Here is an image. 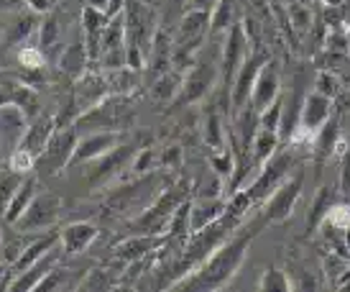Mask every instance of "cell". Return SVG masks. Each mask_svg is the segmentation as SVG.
<instances>
[{"label":"cell","instance_id":"e0dca14e","mask_svg":"<svg viewBox=\"0 0 350 292\" xmlns=\"http://www.w3.org/2000/svg\"><path fill=\"white\" fill-rule=\"evenodd\" d=\"M100 228L90 221H77V223H69L59 231V246L64 256H77V254L88 252L92 243L98 241Z\"/></svg>","mask_w":350,"mask_h":292},{"label":"cell","instance_id":"ba28073f","mask_svg":"<svg viewBox=\"0 0 350 292\" xmlns=\"http://www.w3.org/2000/svg\"><path fill=\"white\" fill-rule=\"evenodd\" d=\"M217 77H220V64H213L207 59H195V64L185 72L182 88L176 93L172 108H187L200 103L202 97L210 95V90L215 88Z\"/></svg>","mask_w":350,"mask_h":292},{"label":"cell","instance_id":"f5cc1de1","mask_svg":"<svg viewBox=\"0 0 350 292\" xmlns=\"http://www.w3.org/2000/svg\"><path fill=\"white\" fill-rule=\"evenodd\" d=\"M0 41H5V26L0 23Z\"/></svg>","mask_w":350,"mask_h":292},{"label":"cell","instance_id":"277c9868","mask_svg":"<svg viewBox=\"0 0 350 292\" xmlns=\"http://www.w3.org/2000/svg\"><path fill=\"white\" fill-rule=\"evenodd\" d=\"M159 195H161L159 175L151 172V175H141L131 182H123L118 190H113L107 197V208L123 215H138L144 213Z\"/></svg>","mask_w":350,"mask_h":292},{"label":"cell","instance_id":"f907efd6","mask_svg":"<svg viewBox=\"0 0 350 292\" xmlns=\"http://www.w3.org/2000/svg\"><path fill=\"white\" fill-rule=\"evenodd\" d=\"M172 5H174V8H182V10H185V0H172Z\"/></svg>","mask_w":350,"mask_h":292},{"label":"cell","instance_id":"83f0119b","mask_svg":"<svg viewBox=\"0 0 350 292\" xmlns=\"http://www.w3.org/2000/svg\"><path fill=\"white\" fill-rule=\"evenodd\" d=\"M202 141H204V146L213 149V151L215 149L228 146V131H225V123L215 110H210L202 121Z\"/></svg>","mask_w":350,"mask_h":292},{"label":"cell","instance_id":"db71d44e","mask_svg":"<svg viewBox=\"0 0 350 292\" xmlns=\"http://www.w3.org/2000/svg\"><path fill=\"white\" fill-rule=\"evenodd\" d=\"M0 243H3V239H0Z\"/></svg>","mask_w":350,"mask_h":292},{"label":"cell","instance_id":"4fadbf2b","mask_svg":"<svg viewBox=\"0 0 350 292\" xmlns=\"http://www.w3.org/2000/svg\"><path fill=\"white\" fill-rule=\"evenodd\" d=\"M269 54L266 51H256V54H248L245 62L241 64L238 69V75L233 80V88H230V110L235 113H241L248 103H251V93H253V85H256V80L261 75L263 64L269 62Z\"/></svg>","mask_w":350,"mask_h":292},{"label":"cell","instance_id":"4316f807","mask_svg":"<svg viewBox=\"0 0 350 292\" xmlns=\"http://www.w3.org/2000/svg\"><path fill=\"white\" fill-rule=\"evenodd\" d=\"M233 23H238V3L235 0H217L210 10V36L225 34Z\"/></svg>","mask_w":350,"mask_h":292},{"label":"cell","instance_id":"603a6c76","mask_svg":"<svg viewBox=\"0 0 350 292\" xmlns=\"http://www.w3.org/2000/svg\"><path fill=\"white\" fill-rule=\"evenodd\" d=\"M90 51H88V44L85 41H75V44H67V47L62 49V57H59V69L69 75V77L79 80L85 72H88V64H90Z\"/></svg>","mask_w":350,"mask_h":292},{"label":"cell","instance_id":"7dc6e473","mask_svg":"<svg viewBox=\"0 0 350 292\" xmlns=\"http://www.w3.org/2000/svg\"><path fill=\"white\" fill-rule=\"evenodd\" d=\"M23 3H26V8L33 10V13H39V16H44V13L51 10V0H23Z\"/></svg>","mask_w":350,"mask_h":292},{"label":"cell","instance_id":"f546056e","mask_svg":"<svg viewBox=\"0 0 350 292\" xmlns=\"http://www.w3.org/2000/svg\"><path fill=\"white\" fill-rule=\"evenodd\" d=\"M340 121H335L330 118L325 126L317 131V136H314V151L320 156H330L335 154V149L340 144Z\"/></svg>","mask_w":350,"mask_h":292},{"label":"cell","instance_id":"5bb4252c","mask_svg":"<svg viewBox=\"0 0 350 292\" xmlns=\"http://www.w3.org/2000/svg\"><path fill=\"white\" fill-rule=\"evenodd\" d=\"M120 138H123L120 131H90V134H79V141L75 146V154H72V165L69 167H85L90 162H95L103 154H107L113 146L120 144Z\"/></svg>","mask_w":350,"mask_h":292},{"label":"cell","instance_id":"484cf974","mask_svg":"<svg viewBox=\"0 0 350 292\" xmlns=\"http://www.w3.org/2000/svg\"><path fill=\"white\" fill-rule=\"evenodd\" d=\"M39 13H33V10H26V13H21L16 16V21L10 23L8 29H5V44H23L26 39L31 36H36V31H39Z\"/></svg>","mask_w":350,"mask_h":292},{"label":"cell","instance_id":"5b68a950","mask_svg":"<svg viewBox=\"0 0 350 292\" xmlns=\"http://www.w3.org/2000/svg\"><path fill=\"white\" fill-rule=\"evenodd\" d=\"M77 141H79V131L75 123L57 126V131L51 134L46 149H44L41 156L36 159V169H33V172L39 177L62 175V172L69 169V165H72V154H75Z\"/></svg>","mask_w":350,"mask_h":292},{"label":"cell","instance_id":"9c48e42d","mask_svg":"<svg viewBox=\"0 0 350 292\" xmlns=\"http://www.w3.org/2000/svg\"><path fill=\"white\" fill-rule=\"evenodd\" d=\"M301 190H304V169L297 167L292 175L273 190L271 197L266 203H261V215L269 223H284V221H289L294 213V205L301 197Z\"/></svg>","mask_w":350,"mask_h":292},{"label":"cell","instance_id":"7a4b0ae2","mask_svg":"<svg viewBox=\"0 0 350 292\" xmlns=\"http://www.w3.org/2000/svg\"><path fill=\"white\" fill-rule=\"evenodd\" d=\"M133 121V106L128 95H105L100 103L88 108L82 116L75 121L79 134H90V131H123Z\"/></svg>","mask_w":350,"mask_h":292},{"label":"cell","instance_id":"681fc988","mask_svg":"<svg viewBox=\"0 0 350 292\" xmlns=\"http://www.w3.org/2000/svg\"><path fill=\"white\" fill-rule=\"evenodd\" d=\"M88 5H92V8H100V10H105L110 8V0H88Z\"/></svg>","mask_w":350,"mask_h":292},{"label":"cell","instance_id":"60d3db41","mask_svg":"<svg viewBox=\"0 0 350 292\" xmlns=\"http://www.w3.org/2000/svg\"><path fill=\"white\" fill-rule=\"evenodd\" d=\"M282 108H284V93L261 113V126L271 128V131H279V126H282Z\"/></svg>","mask_w":350,"mask_h":292},{"label":"cell","instance_id":"d590c367","mask_svg":"<svg viewBox=\"0 0 350 292\" xmlns=\"http://www.w3.org/2000/svg\"><path fill=\"white\" fill-rule=\"evenodd\" d=\"M21 180H23V177L16 175L10 167H5V169L0 172V215L5 213V208H8L10 197L16 193V187L21 185Z\"/></svg>","mask_w":350,"mask_h":292},{"label":"cell","instance_id":"c3c4849f","mask_svg":"<svg viewBox=\"0 0 350 292\" xmlns=\"http://www.w3.org/2000/svg\"><path fill=\"white\" fill-rule=\"evenodd\" d=\"M217 3V0H185V10H213V5Z\"/></svg>","mask_w":350,"mask_h":292},{"label":"cell","instance_id":"8992f818","mask_svg":"<svg viewBox=\"0 0 350 292\" xmlns=\"http://www.w3.org/2000/svg\"><path fill=\"white\" fill-rule=\"evenodd\" d=\"M185 200H187V185L169 187V190H164L154 203L148 205L144 213L136 215V221L131 223V231H136V234H166L172 215H174V210Z\"/></svg>","mask_w":350,"mask_h":292},{"label":"cell","instance_id":"d4e9b609","mask_svg":"<svg viewBox=\"0 0 350 292\" xmlns=\"http://www.w3.org/2000/svg\"><path fill=\"white\" fill-rule=\"evenodd\" d=\"M279 131H271V128H258L256 131V136H253V144H251V151H248V159H251V165L261 167L269 156L279 149Z\"/></svg>","mask_w":350,"mask_h":292},{"label":"cell","instance_id":"d6a6232c","mask_svg":"<svg viewBox=\"0 0 350 292\" xmlns=\"http://www.w3.org/2000/svg\"><path fill=\"white\" fill-rule=\"evenodd\" d=\"M235 167H238V159H235L233 146L230 144L223 146V149H215L213 156H210V169H215L223 180L235 175Z\"/></svg>","mask_w":350,"mask_h":292},{"label":"cell","instance_id":"bcb514c9","mask_svg":"<svg viewBox=\"0 0 350 292\" xmlns=\"http://www.w3.org/2000/svg\"><path fill=\"white\" fill-rule=\"evenodd\" d=\"M340 187H342V193H350V149H348V154L342 156V172H340Z\"/></svg>","mask_w":350,"mask_h":292},{"label":"cell","instance_id":"ab89813d","mask_svg":"<svg viewBox=\"0 0 350 292\" xmlns=\"http://www.w3.org/2000/svg\"><path fill=\"white\" fill-rule=\"evenodd\" d=\"M223 177L217 175L215 169H210L202 182H197L195 197H223Z\"/></svg>","mask_w":350,"mask_h":292},{"label":"cell","instance_id":"ee69618b","mask_svg":"<svg viewBox=\"0 0 350 292\" xmlns=\"http://www.w3.org/2000/svg\"><path fill=\"white\" fill-rule=\"evenodd\" d=\"M64 277H67V274H64V269H59V264H57V267H54V269H51V272L46 274L39 284H36V290H39V292L41 290H59V287H62V282H64Z\"/></svg>","mask_w":350,"mask_h":292},{"label":"cell","instance_id":"74e56055","mask_svg":"<svg viewBox=\"0 0 350 292\" xmlns=\"http://www.w3.org/2000/svg\"><path fill=\"white\" fill-rule=\"evenodd\" d=\"M18 64L21 67L31 69V72H36V69H44V64H46V54H44V49L39 47V44H33V47H21L18 49Z\"/></svg>","mask_w":350,"mask_h":292},{"label":"cell","instance_id":"ac0fdd59","mask_svg":"<svg viewBox=\"0 0 350 292\" xmlns=\"http://www.w3.org/2000/svg\"><path fill=\"white\" fill-rule=\"evenodd\" d=\"M166 239H169L166 234H138V236H133V239H126V241L118 243L116 256L126 264L144 262L148 254L154 252V249H159Z\"/></svg>","mask_w":350,"mask_h":292},{"label":"cell","instance_id":"7c38bea8","mask_svg":"<svg viewBox=\"0 0 350 292\" xmlns=\"http://www.w3.org/2000/svg\"><path fill=\"white\" fill-rule=\"evenodd\" d=\"M31 126V118L26 110L16 106L13 100L0 103V159H8L21 144Z\"/></svg>","mask_w":350,"mask_h":292},{"label":"cell","instance_id":"52a82bcc","mask_svg":"<svg viewBox=\"0 0 350 292\" xmlns=\"http://www.w3.org/2000/svg\"><path fill=\"white\" fill-rule=\"evenodd\" d=\"M136 151H138L136 144H123V141H120V144L113 146L107 154H103L100 159L82 167L90 190H100V187H107L110 182H116L118 177L131 167Z\"/></svg>","mask_w":350,"mask_h":292},{"label":"cell","instance_id":"7402d4cb","mask_svg":"<svg viewBox=\"0 0 350 292\" xmlns=\"http://www.w3.org/2000/svg\"><path fill=\"white\" fill-rule=\"evenodd\" d=\"M57 126H59L57 118L41 113V116H36L33 121H31V126H29V131H26V136H23V144H21V146L39 159L41 151H44V149H46V144H49L51 134L57 131Z\"/></svg>","mask_w":350,"mask_h":292},{"label":"cell","instance_id":"2e32d148","mask_svg":"<svg viewBox=\"0 0 350 292\" xmlns=\"http://www.w3.org/2000/svg\"><path fill=\"white\" fill-rule=\"evenodd\" d=\"M279 95H282V69H279L276 62L269 59V62L263 64L261 75L256 80V85H253L251 103H248V106H253V110L263 113Z\"/></svg>","mask_w":350,"mask_h":292},{"label":"cell","instance_id":"8fae6325","mask_svg":"<svg viewBox=\"0 0 350 292\" xmlns=\"http://www.w3.org/2000/svg\"><path fill=\"white\" fill-rule=\"evenodd\" d=\"M59 215H62V197L54 193H39L23 210V215L13 223V228L18 234H39L57 223Z\"/></svg>","mask_w":350,"mask_h":292},{"label":"cell","instance_id":"4dcf8cb0","mask_svg":"<svg viewBox=\"0 0 350 292\" xmlns=\"http://www.w3.org/2000/svg\"><path fill=\"white\" fill-rule=\"evenodd\" d=\"M332 208H335V195H332L330 187H322L320 193L314 195V203H312L310 215H307V226H310V231L312 228H317L322 221H327V215H330Z\"/></svg>","mask_w":350,"mask_h":292},{"label":"cell","instance_id":"f1b7e54d","mask_svg":"<svg viewBox=\"0 0 350 292\" xmlns=\"http://www.w3.org/2000/svg\"><path fill=\"white\" fill-rule=\"evenodd\" d=\"M182 80H185V72L179 69H166L164 75H159L154 82V97L161 100V103H174L176 93L182 88Z\"/></svg>","mask_w":350,"mask_h":292},{"label":"cell","instance_id":"8d00e7d4","mask_svg":"<svg viewBox=\"0 0 350 292\" xmlns=\"http://www.w3.org/2000/svg\"><path fill=\"white\" fill-rule=\"evenodd\" d=\"M16 106H21L23 110H26V116L33 121V118L39 116V95H36V90L33 88H26V85H21V88H16V93H13V97H10Z\"/></svg>","mask_w":350,"mask_h":292},{"label":"cell","instance_id":"836d02e7","mask_svg":"<svg viewBox=\"0 0 350 292\" xmlns=\"http://www.w3.org/2000/svg\"><path fill=\"white\" fill-rule=\"evenodd\" d=\"M156 167H159V154H156V149L151 146H144V149H138L136 156H133V162L128 167V172L133 177H141V175H151Z\"/></svg>","mask_w":350,"mask_h":292},{"label":"cell","instance_id":"9a60e30c","mask_svg":"<svg viewBox=\"0 0 350 292\" xmlns=\"http://www.w3.org/2000/svg\"><path fill=\"white\" fill-rule=\"evenodd\" d=\"M332 118V97L322 90H310L301 100L299 110V128L317 134L327 121Z\"/></svg>","mask_w":350,"mask_h":292},{"label":"cell","instance_id":"ffe728a7","mask_svg":"<svg viewBox=\"0 0 350 292\" xmlns=\"http://www.w3.org/2000/svg\"><path fill=\"white\" fill-rule=\"evenodd\" d=\"M228 208V200L223 197H192V205H189V231L195 234L204 226H210L213 221H217L220 215L225 213Z\"/></svg>","mask_w":350,"mask_h":292},{"label":"cell","instance_id":"7bdbcfd3","mask_svg":"<svg viewBox=\"0 0 350 292\" xmlns=\"http://www.w3.org/2000/svg\"><path fill=\"white\" fill-rule=\"evenodd\" d=\"M159 167H164V169H179L182 167V146L179 144L166 146L164 151L159 154Z\"/></svg>","mask_w":350,"mask_h":292},{"label":"cell","instance_id":"1f68e13d","mask_svg":"<svg viewBox=\"0 0 350 292\" xmlns=\"http://www.w3.org/2000/svg\"><path fill=\"white\" fill-rule=\"evenodd\" d=\"M258 290L261 292H289L294 290V280L279 267H266L258 277Z\"/></svg>","mask_w":350,"mask_h":292},{"label":"cell","instance_id":"f35d334b","mask_svg":"<svg viewBox=\"0 0 350 292\" xmlns=\"http://www.w3.org/2000/svg\"><path fill=\"white\" fill-rule=\"evenodd\" d=\"M59 34H62V23H59L57 16H49V19H44L39 23V31H36V36H39V47L46 51L49 47H54L59 39Z\"/></svg>","mask_w":350,"mask_h":292},{"label":"cell","instance_id":"6da1fadb","mask_svg":"<svg viewBox=\"0 0 350 292\" xmlns=\"http://www.w3.org/2000/svg\"><path fill=\"white\" fill-rule=\"evenodd\" d=\"M266 226H269V221L261 213L251 223H241L202 264H197L192 272L179 277L169 290H182V292L225 290L238 277V272L243 269L245 256L251 252L253 241L258 239V234H261Z\"/></svg>","mask_w":350,"mask_h":292},{"label":"cell","instance_id":"cb8c5ba5","mask_svg":"<svg viewBox=\"0 0 350 292\" xmlns=\"http://www.w3.org/2000/svg\"><path fill=\"white\" fill-rule=\"evenodd\" d=\"M59 246V234H46L41 236L39 241H31L23 252H21L18 262L13 264V272L21 274L23 269H29L31 264H36L41 259V256H46V254L51 252V249H57Z\"/></svg>","mask_w":350,"mask_h":292},{"label":"cell","instance_id":"e575fe53","mask_svg":"<svg viewBox=\"0 0 350 292\" xmlns=\"http://www.w3.org/2000/svg\"><path fill=\"white\" fill-rule=\"evenodd\" d=\"M5 165H8L16 175L26 177V175H31V172L36 169V156L31 154V151H26L23 146H18V149H16V151L5 159Z\"/></svg>","mask_w":350,"mask_h":292},{"label":"cell","instance_id":"30bf717a","mask_svg":"<svg viewBox=\"0 0 350 292\" xmlns=\"http://www.w3.org/2000/svg\"><path fill=\"white\" fill-rule=\"evenodd\" d=\"M245 57H248V34H245L243 21H238L225 31V41L223 49H220V80L225 85V95H230L233 80L241 64L245 62Z\"/></svg>","mask_w":350,"mask_h":292},{"label":"cell","instance_id":"b9f144b4","mask_svg":"<svg viewBox=\"0 0 350 292\" xmlns=\"http://www.w3.org/2000/svg\"><path fill=\"white\" fill-rule=\"evenodd\" d=\"M113 277L105 272V269H92V272L82 280V284H77L79 290H110L113 287Z\"/></svg>","mask_w":350,"mask_h":292},{"label":"cell","instance_id":"816d5d0a","mask_svg":"<svg viewBox=\"0 0 350 292\" xmlns=\"http://www.w3.org/2000/svg\"><path fill=\"white\" fill-rule=\"evenodd\" d=\"M148 5H154V8H159V5H161V3H164V0H146Z\"/></svg>","mask_w":350,"mask_h":292},{"label":"cell","instance_id":"d6986e66","mask_svg":"<svg viewBox=\"0 0 350 292\" xmlns=\"http://www.w3.org/2000/svg\"><path fill=\"white\" fill-rule=\"evenodd\" d=\"M62 246H57V249H51L46 256H41L36 264H31L29 269H23L21 274H16L13 277V284H10V290H18V292H29V290H36V284L46 277V274L54 269L59 264V259H62Z\"/></svg>","mask_w":350,"mask_h":292},{"label":"cell","instance_id":"44dd1931","mask_svg":"<svg viewBox=\"0 0 350 292\" xmlns=\"http://www.w3.org/2000/svg\"><path fill=\"white\" fill-rule=\"evenodd\" d=\"M39 193H41V190H39V175H26V177H23V180H21V185L16 187L13 197H10L5 213H3V221H5L8 226L16 223L21 215H23V210L31 205V200H33Z\"/></svg>","mask_w":350,"mask_h":292},{"label":"cell","instance_id":"3957f363","mask_svg":"<svg viewBox=\"0 0 350 292\" xmlns=\"http://www.w3.org/2000/svg\"><path fill=\"white\" fill-rule=\"evenodd\" d=\"M297 169V156L292 149H276L261 167H258V175L253 177V182L248 187H238L245 195L248 203H266L276 187L282 185L286 177Z\"/></svg>","mask_w":350,"mask_h":292},{"label":"cell","instance_id":"f6af8a7d","mask_svg":"<svg viewBox=\"0 0 350 292\" xmlns=\"http://www.w3.org/2000/svg\"><path fill=\"white\" fill-rule=\"evenodd\" d=\"M289 19H292L294 29H299V31L310 29L312 26V16L304 5H292V8H289Z\"/></svg>","mask_w":350,"mask_h":292}]
</instances>
